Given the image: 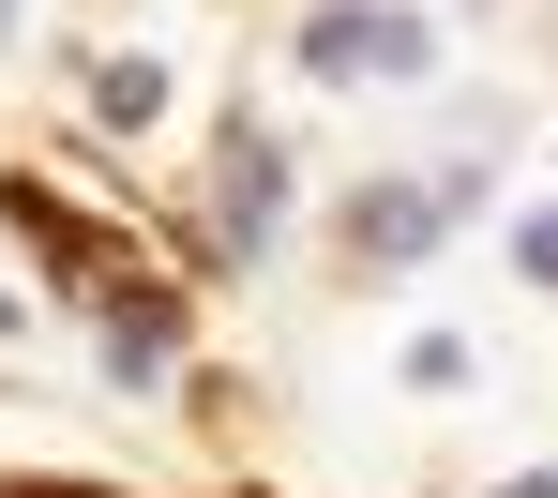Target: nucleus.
I'll return each instance as SVG.
<instances>
[{"label":"nucleus","mask_w":558,"mask_h":498,"mask_svg":"<svg viewBox=\"0 0 558 498\" xmlns=\"http://www.w3.org/2000/svg\"><path fill=\"white\" fill-rule=\"evenodd\" d=\"M211 227H227V257H272V227H287V136H272V121H227Z\"/></svg>","instance_id":"f03ea898"},{"label":"nucleus","mask_w":558,"mask_h":498,"mask_svg":"<svg viewBox=\"0 0 558 498\" xmlns=\"http://www.w3.org/2000/svg\"><path fill=\"white\" fill-rule=\"evenodd\" d=\"M453 211H468V182H363V211H348V227H363V257H377V272H423Z\"/></svg>","instance_id":"7ed1b4c3"},{"label":"nucleus","mask_w":558,"mask_h":498,"mask_svg":"<svg viewBox=\"0 0 558 498\" xmlns=\"http://www.w3.org/2000/svg\"><path fill=\"white\" fill-rule=\"evenodd\" d=\"M0 498H76V484H0Z\"/></svg>","instance_id":"6e6552de"},{"label":"nucleus","mask_w":558,"mask_h":498,"mask_svg":"<svg viewBox=\"0 0 558 498\" xmlns=\"http://www.w3.org/2000/svg\"><path fill=\"white\" fill-rule=\"evenodd\" d=\"M302 61L317 76H423L438 46H423L408 0H332V15H302Z\"/></svg>","instance_id":"f257e3e1"},{"label":"nucleus","mask_w":558,"mask_h":498,"mask_svg":"<svg viewBox=\"0 0 558 498\" xmlns=\"http://www.w3.org/2000/svg\"><path fill=\"white\" fill-rule=\"evenodd\" d=\"M151 106H167V61H106V121H121V136H136Z\"/></svg>","instance_id":"39448f33"},{"label":"nucleus","mask_w":558,"mask_h":498,"mask_svg":"<svg viewBox=\"0 0 558 498\" xmlns=\"http://www.w3.org/2000/svg\"><path fill=\"white\" fill-rule=\"evenodd\" d=\"M498 498H558V469H513V484H498Z\"/></svg>","instance_id":"0eeeda50"},{"label":"nucleus","mask_w":558,"mask_h":498,"mask_svg":"<svg viewBox=\"0 0 558 498\" xmlns=\"http://www.w3.org/2000/svg\"><path fill=\"white\" fill-rule=\"evenodd\" d=\"M0 31H15V0H0Z\"/></svg>","instance_id":"1a4fd4ad"},{"label":"nucleus","mask_w":558,"mask_h":498,"mask_svg":"<svg viewBox=\"0 0 558 498\" xmlns=\"http://www.w3.org/2000/svg\"><path fill=\"white\" fill-rule=\"evenodd\" d=\"M76 272H92V302H106V378H167V363H182V302H167V288H121L106 257H76Z\"/></svg>","instance_id":"20e7f679"},{"label":"nucleus","mask_w":558,"mask_h":498,"mask_svg":"<svg viewBox=\"0 0 558 498\" xmlns=\"http://www.w3.org/2000/svg\"><path fill=\"white\" fill-rule=\"evenodd\" d=\"M513 272H529V288H558V211H513Z\"/></svg>","instance_id":"423d86ee"}]
</instances>
